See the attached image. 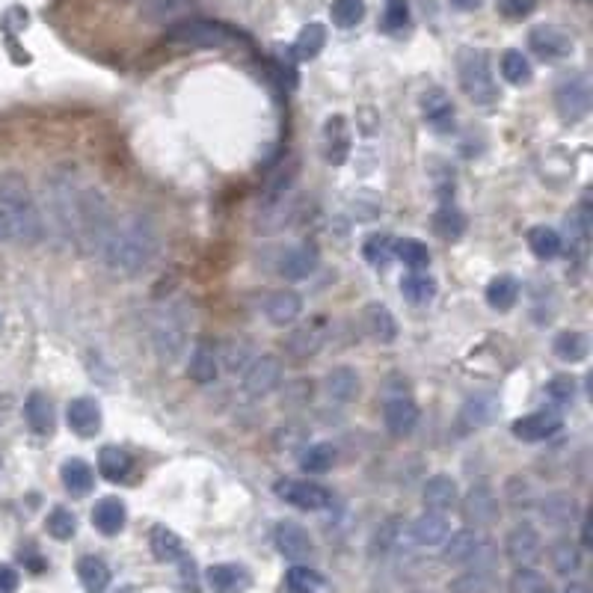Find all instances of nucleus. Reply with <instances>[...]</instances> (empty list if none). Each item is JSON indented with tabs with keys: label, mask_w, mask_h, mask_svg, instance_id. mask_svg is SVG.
<instances>
[{
	"label": "nucleus",
	"mask_w": 593,
	"mask_h": 593,
	"mask_svg": "<svg viewBox=\"0 0 593 593\" xmlns=\"http://www.w3.org/2000/svg\"><path fill=\"white\" fill-rule=\"evenodd\" d=\"M579 522H582V537H579V546H582V549H591L593 546L591 513H582V516H579Z\"/></svg>",
	"instance_id": "052dcab7"
},
{
	"label": "nucleus",
	"mask_w": 593,
	"mask_h": 593,
	"mask_svg": "<svg viewBox=\"0 0 593 593\" xmlns=\"http://www.w3.org/2000/svg\"><path fill=\"white\" fill-rule=\"evenodd\" d=\"M484 546V537L478 528H457L445 537L442 543V561L448 567H469L478 555V549Z\"/></svg>",
	"instance_id": "4468645a"
},
{
	"label": "nucleus",
	"mask_w": 593,
	"mask_h": 593,
	"mask_svg": "<svg viewBox=\"0 0 593 593\" xmlns=\"http://www.w3.org/2000/svg\"><path fill=\"white\" fill-rule=\"evenodd\" d=\"M561 427H564V419L558 410H537V413H528L510 424V433L522 442H543V439L555 436Z\"/></svg>",
	"instance_id": "2eb2a0df"
},
{
	"label": "nucleus",
	"mask_w": 593,
	"mask_h": 593,
	"mask_svg": "<svg viewBox=\"0 0 593 593\" xmlns=\"http://www.w3.org/2000/svg\"><path fill=\"white\" fill-rule=\"evenodd\" d=\"M217 374H220L217 350H214L208 341H196V347H193V353H190V362H187V377H190L193 383L208 386V383L217 380Z\"/></svg>",
	"instance_id": "c85d7f7f"
},
{
	"label": "nucleus",
	"mask_w": 593,
	"mask_h": 593,
	"mask_svg": "<svg viewBox=\"0 0 593 593\" xmlns=\"http://www.w3.org/2000/svg\"><path fill=\"white\" fill-rule=\"evenodd\" d=\"M273 490H276V496H279L285 505H291V508L324 510L333 505V493H330L327 487L309 481V478H282V481H276Z\"/></svg>",
	"instance_id": "6e6552de"
},
{
	"label": "nucleus",
	"mask_w": 593,
	"mask_h": 593,
	"mask_svg": "<svg viewBox=\"0 0 593 593\" xmlns=\"http://www.w3.org/2000/svg\"><path fill=\"white\" fill-rule=\"evenodd\" d=\"M537 9V0H499V12L510 21H522Z\"/></svg>",
	"instance_id": "13d9d810"
},
{
	"label": "nucleus",
	"mask_w": 593,
	"mask_h": 593,
	"mask_svg": "<svg viewBox=\"0 0 593 593\" xmlns=\"http://www.w3.org/2000/svg\"><path fill=\"white\" fill-rule=\"evenodd\" d=\"M505 496H508V505L513 510L531 508V487H528V481H522V478H510Z\"/></svg>",
	"instance_id": "4d7b16f0"
},
{
	"label": "nucleus",
	"mask_w": 593,
	"mask_h": 593,
	"mask_svg": "<svg viewBox=\"0 0 593 593\" xmlns=\"http://www.w3.org/2000/svg\"><path fill=\"white\" fill-rule=\"evenodd\" d=\"M558 593H591V588L585 582H579V579H570Z\"/></svg>",
	"instance_id": "e2e57ef3"
},
{
	"label": "nucleus",
	"mask_w": 593,
	"mask_h": 593,
	"mask_svg": "<svg viewBox=\"0 0 593 593\" xmlns=\"http://www.w3.org/2000/svg\"><path fill=\"white\" fill-rule=\"evenodd\" d=\"M333 463H336V448H333L330 442H315V445H309V448L300 454V466H303L309 475H324V472L333 469Z\"/></svg>",
	"instance_id": "a18cd8bd"
},
{
	"label": "nucleus",
	"mask_w": 593,
	"mask_h": 593,
	"mask_svg": "<svg viewBox=\"0 0 593 593\" xmlns=\"http://www.w3.org/2000/svg\"><path fill=\"white\" fill-rule=\"evenodd\" d=\"M98 469H101V475H104L107 481L119 484V481H125V478L131 475L134 463H131V454H128V451H122V448H116V445H107V448H101V454H98Z\"/></svg>",
	"instance_id": "f704fd0d"
},
{
	"label": "nucleus",
	"mask_w": 593,
	"mask_h": 593,
	"mask_svg": "<svg viewBox=\"0 0 593 593\" xmlns=\"http://www.w3.org/2000/svg\"><path fill=\"white\" fill-rule=\"evenodd\" d=\"M12 235H9V220H6V211H3V202H0V244H9Z\"/></svg>",
	"instance_id": "680f3d73"
},
{
	"label": "nucleus",
	"mask_w": 593,
	"mask_h": 593,
	"mask_svg": "<svg viewBox=\"0 0 593 593\" xmlns=\"http://www.w3.org/2000/svg\"><path fill=\"white\" fill-rule=\"evenodd\" d=\"M324 45H327V27L324 24H306L300 33H297V39H294V57L297 60H315L321 51H324Z\"/></svg>",
	"instance_id": "58836bf2"
},
{
	"label": "nucleus",
	"mask_w": 593,
	"mask_h": 593,
	"mask_svg": "<svg viewBox=\"0 0 593 593\" xmlns=\"http://www.w3.org/2000/svg\"><path fill=\"white\" fill-rule=\"evenodd\" d=\"M392 253L398 261H404L407 267H413V270H422L430 264V253H427V247H424L422 241H416V238H401V241H395L392 244Z\"/></svg>",
	"instance_id": "8fccbe9b"
},
{
	"label": "nucleus",
	"mask_w": 593,
	"mask_h": 593,
	"mask_svg": "<svg viewBox=\"0 0 593 593\" xmlns=\"http://www.w3.org/2000/svg\"><path fill=\"white\" fill-rule=\"evenodd\" d=\"M45 528H48V534L54 537V540H72L75 537V531H78V519H75V513L66 508H54L48 513V519H45Z\"/></svg>",
	"instance_id": "3c124183"
},
{
	"label": "nucleus",
	"mask_w": 593,
	"mask_h": 593,
	"mask_svg": "<svg viewBox=\"0 0 593 593\" xmlns=\"http://www.w3.org/2000/svg\"><path fill=\"white\" fill-rule=\"evenodd\" d=\"M508 593H552L546 576L534 567H513L508 579Z\"/></svg>",
	"instance_id": "49530a36"
},
{
	"label": "nucleus",
	"mask_w": 593,
	"mask_h": 593,
	"mask_svg": "<svg viewBox=\"0 0 593 593\" xmlns=\"http://www.w3.org/2000/svg\"><path fill=\"white\" fill-rule=\"evenodd\" d=\"M285 591L288 593H324L327 591V579L309 567V564H294L285 573Z\"/></svg>",
	"instance_id": "e433bc0d"
},
{
	"label": "nucleus",
	"mask_w": 593,
	"mask_h": 593,
	"mask_svg": "<svg viewBox=\"0 0 593 593\" xmlns=\"http://www.w3.org/2000/svg\"><path fill=\"white\" fill-rule=\"evenodd\" d=\"M401 294L413 303V306H424L436 297V279L430 273L413 270L401 279Z\"/></svg>",
	"instance_id": "79ce46f5"
},
{
	"label": "nucleus",
	"mask_w": 593,
	"mask_h": 593,
	"mask_svg": "<svg viewBox=\"0 0 593 593\" xmlns=\"http://www.w3.org/2000/svg\"><path fill=\"white\" fill-rule=\"evenodd\" d=\"M466 229V217L460 214V208L454 202H442L433 214V232L445 241H457Z\"/></svg>",
	"instance_id": "ea45409f"
},
{
	"label": "nucleus",
	"mask_w": 593,
	"mask_h": 593,
	"mask_svg": "<svg viewBox=\"0 0 593 593\" xmlns=\"http://www.w3.org/2000/svg\"><path fill=\"white\" fill-rule=\"evenodd\" d=\"M359 389H362L359 374H356L350 365H339V368H333V371L324 377V392H327V398L336 401V404H353V401L359 398Z\"/></svg>",
	"instance_id": "393cba45"
},
{
	"label": "nucleus",
	"mask_w": 593,
	"mask_h": 593,
	"mask_svg": "<svg viewBox=\"0 0 593 593\" xmlns=\"http://www.w3.org/2000/svg\"><path fill=\"white\" fill-rule=\"evenodd\" d=\"M66 422L78 436H95L101 430V407L92 398H75L66 407Z\"/></svg>",
	"instance_id": "cd10ccee"
},
{
	"label": "nucleus",
	"mask_w": 593,
	"mask_h": 593,
	"mask_svg": "<svg viewBox=\"0 0 593 593\" xmlns=\"http://www.w3.org/2000/svg\"><path fill=\"white\" fill-rule=\"evenodd\" d=\"M549 561H552V570L561 576V579H573L582 573L585 567V549L573 540V537H558L552 546H549Z\"/></svg>",
	"instance_id": "aec40b11"
},
{
	"label": "nucleus",
	"mask_w": 593,
	"mask_h": 593,
	"mask_svg": "<svg viewBox=\"0 0 593 593\" xmlns=\"http://www.w3.org/2000/svg\"><path fill=\"white\" fill-rule=\"evenodd\" d=\"M187 333H190V315L184 303H170L161 309V315L155 318L152 327V339H155V350L164 362H175L187 344Z\"/></svg>",
	"instance_id": "39448f33"
},
{
	"label": "nucleus",
	"mask_w": 593,
	"mask_h": 593,
	"mask_svg": "<svg viewBox=\"0 0 593 593\" xmlns=\"http://www.w3.org/2000/svg\"><path fill=\"white\" fill-rule=\"evenodd\" d=\"M149 546H152V555L164 564H175V561H184V543L181 537L170 531L167 525H155L152 534H149Z\"/></svg>",
	"instance_id": "2f4dec72"
},
{
	"label": "nucleus",
	"mask_w": 593,
	"mask_h": 593,
	"mask_svg": "<svg viewBox=\"0 0 593 593\" xmlns=\"http://www.w3.org/2000/svg\"><path fill=\"white\" fill-rule=\"evenodd\" d=\"M561 235L555 232V229H549V226H534L531 232H528V247H531V253L537 255V258H543V261H549V258H555V255L561 253Z\"/></svg>",
	"instance_id": "de8ad7c7"
},
{
	"label": "nucleus",
	"mask_w": 593,
	"mask_h": 593,
	"mask_svg": "<svg viewBox=\"0 0 593 593\" xmlns=\"http://www.w3.org/2000/svg\"><path fill=\"white\" fill-rule=\"evenodd\" d=\"M528 48L546 60V63H558V60H567L573 54V36L555 24H540L528 33Z\"/></svg>",
	"instance_id": "f8f14e48"
},
{
	"label": "nucleus",
	"mask_w": 593,
	"mask_h": 593,
	"mask_svg": "<svg viewBox=\"0 0 593 593\" xmlns=\"http://www.w3.org/2000/svg\"><path fill=\"white\" fill-rule=\"evenodd\" d=\"M496 585V573L487 567H466L457 579H451L448 591L451 593H490Z\"/></svg>",
	"instance_id": "a19ab883"
},
{
	"label": "nucleus",
	"mask_w": 593,
	"mask_h": 593,
	"mask_svg": "<svg viewBox=\"0 0 593 593\" xmlns=\"http://www.w3.org/2000/svg\"><path fill=\"white\" fill-rule=\"evenodd\" d=\"M457 78L466 98L478 107H493L499 101V86L493 78L490 54L484 48H460L457 54Z\"/></svg>",
	"instance_id": "7ed1b4c3"
},
{
	"label": "nucleus",
	"mask_w": 593,
	"mask_h": 593,
	"mask_svg": "<svg viewBox=\"0 0 593 593\" xmlns=\"http://www.w3.org/2000/svg\"><path fill=\"white\" fill-rule=\"evenodd\" d=\"M330 15L336 27H356L365 18V0H333Z\"/></svg>",
	"instance_id": "603ef678"
},
{
	"label": "nucleus",
	"mask_w": 593,
	"mask_h": 593,
	"mask_svg": "<svg viewBox=\"0 0 593 593\" xmlns=\"http://www.w3.org/2000/svg\"><path fill=\"white\" fill-rule=\"evenodd\" d=\"M422 113L436 131H448L454 125V104H451V98L442 89H427L424 92Z\"/></svg>",
	"instance_id": "c756f323"
},
{
	"label": "nucleus",
	"mask_w": 593,
	"mask_h": 593,
	"mask_svg": "<svg viewBox=\"0 0 593 593\" xmlns=\"http://www.w3.org/2000/svg\"><path fill=\"white\" fill-rule=\"evenodd\" d=\"M205 582L214 593H244L253 585V576L244 564H214L205 570Z\"/></svg>",
	"instance_id": "6ab92c4d"
},
{
	"label": "nucleus",
	"mask_w": 593,
	"mask_h": 593,
	"mask_svg": "<svg viewBox=\"0 0 593 593\" xmlns=\"http://www.w3.org/2000/svg\"><path fill=\"white\" fill-rule=\"evenodd\" d=\"M119 593H131V588H122V591H119Z\"/></svg>",
	"instance_id": "69168bd1"
},
{
	"label": "nucleus",
	"mask_w": 593,
	"mask_h": 593,
	"mask_svg": "<svg viewBox=\"0 0 593 593\" xmlns=\"http://www.w3.org/2000/svg\"><path fill=\"white\" fill-rule=\"evenodd\" d=\"M303 312V300L297 291H273L264 303V315L273 327H288L300 318Z\"/></svg>",
	"instance_id": "b1692460"
},
{
	"label": "nucleus",
	"mask_w": 593,
	"mask_h": 593,
	"mask_svg": "<svg viewBox=\"0 0 593 593\" xmlns=\"http://www.w3.org/2000/svg\"><path fill=\"white\" fill-rule=\"evenodd\" d=\"M588 350H591V341L585 333H576V330H567V333H561V336H555L552 341V353L561 359V362H582L585 356H588Z\"/></svg>",
	"instance_id": "37998d69"
},
{
	"label": "nucleus",
	"mask_w": 593,
	"mask_h": 593,
	"mask_svg": "<svg viewBox=\"0 0 593 593\" xmlns=\"http://www.w3.org/2000/svg\"><path fill=\"white\" fill-rule=\"evenodd\" d=\"M244 392L250 398H264L270 395L279 383H282V359L273 353H261L250 359V365L244 368Z\"/></svg>",
	"instance_id": "9b49d317"
},
{
	"label": "nucleus",
	"mask_w": 593,
	"mask_h": 593,
	"mask_svg": "<svg viewBox=\"0 0 593 593\" xmlns=\"http://www.w3.org/2000/svg\"><path fill=\"white\" fill-rule=\"evenodd\" d=\"M407 540V525L401 516H389L377 525L374 537H371V555L374 558H386L392 552H398Z\"/></svg>",
	"instance_id": "a878e982"
},
{
	"label": "nucleus",
	"mask_w": 593,
	"mask_h": 593,
	"mask_svg": "<svg viewBox=\"0 0 593 593\" xmlns=\"http://www.w3.org/2000/svg\"><path fill=\"white\" fill-rule=\"evenodd\" d=\"M593 89L588 75H573L555 86V107L564 122H582L591 113Z\"/></svg>",
	"instance_id": "0eeeda50"
},
{
	"label": "nucleus",
	"mask_w": 593,
	"mask_h": 593,
	"mask_svg": "<svg viewBox=\"0 0 593 593\" xmlns=\"http://www.w3.org/2000/svg\"><path fill=\"white\" fill-rule=\"evenodd\" d=\"M496 416H499V401L493 395H472L463 404V410H460V422H463V427H469V430L487 427Z\"/></svg>",
	"instance_id": "7c9ffc66"
},
{
	"label": "nucleus",
	"mask_w": 593,
	"mask_h": 593,
	"mask_svg": "<svg viewBox=\"0 0 593 593\" xmlns=\"http://www.w3.org/2000/svg\"><path fill=\"white\" fill-rule=\"evenodd\" d=\"M324 158L333 167H341L350 158V128L344 116H330L324 125Z\"/></svg>",
	"instance_id": "5701e85b"
},
{
	"label": "nucleus",
	"mask_w": 593,
	"mask_h": 593,
	"mask_svg": "<svg viewBox=\"0 0 593 593\" xmlns=\"http://www.w3.org/2000/svg\"><path fill=\"white\" fill-rule=\"evenodd\" d=\"M531 63H528V57L522 54V51H505L502 54V78L513 86H525L531 81Z\"/></svg>",
	"instance_id": "09e8293b"
},
{
	"label": "nucleus",
	"mask_w": 593,
	"mask_h": 593,
	"mask_svg": "<svg viewBox=\"0 0 593 593\" xmlns=\"http://www.w3.org/2000/svg\"><path fill=\"white\" fill-rule=\"evenodd\" d=\"M365 327L377 341H392L398 336V324H395L392 312L383 303H371L365 309Z\"/></svg>",
	"instance_id": "c03bdc74"
},
{
	"label": "nucleus",
	"mask_w": 593,
	"mask_h": 593,
	"mask_svg": "<svg viewBox=\"0 0 593 593\" xmlns=\"http://www.w3.org/2000/svg\"><path fill=\"white\" fill-rule=\"evenodd\" d=\"M24 419H27L33 433L48 436V433L54 430V407H51L48 395L33 392V395L27 398V404H24Z\"/></svg>",
	"instance_id": "473e14b6"
},
{
	"label": "nucleus",
	"mask_w": 593,
	"mask_h": 593,
	"mask_svg": "<svg viewBox=\"0 0 593 593\" xmlns=\"http://www.w3.org/2000/svg\"><path fill=\"white\" fill-rule=\"evenodd\" d=\"M78 582L86 593H104L110 585V567L98 555H84L78 561Z\"/></svg>",
	"instance_id": "c9c22d12"
},
{
	"label": "nucleus",
	"mask_w": 593,
	"mask_h": 593,
	"mask_svg": "<svg viewBox=\"0 0 593 593\" xmlns=\"http://www.w3.org/2000/svg\"><path fill=\"white\" fill-rule=\"evenodd\" d=\"M540 519L546 522V528H555V531H567L573 522H579L582 508L573 496L567 493H549L540 505H537Z\"/></svg>",
	"instance_id": "f3484780"
},
{
	"label": "nucleus",
	"mask_w": 593,
	"mask_h": 593,
	"mask_svg": "<svg viewBox=\"0 0 593 593\" xmlns=\"http://www.w3.org/2000/svg\"><path fill=\"white\" fill-rule=\"evenodd\" d=\"M324 341H327V324H324V318H315L309 324H300L288 336V353L297 359H309L324 347Z\"/></svg>",
	"instance_id": "412c9836"
},
{
	"label": "nucleus",
	"mask_w": 593,
	"mask_h": 593,
	"mask_svg": "<svg viewBox=\"0 0 593 593\" xmlns=\"http://www.w3.org/2000/svg\"><path fill=\"white\" fill-rule=\"evenodd\" d=\"M392 238L389 235H371L365 244H362V255H365V261L368 264H374V267H386L392 258H395V253H392Z\"/></svg>",
	"instance_id": "864d4df0"
},
{
	"label": "nucleus",
	"mask_w": 593,
	"mask_h": 593,
	"mask_svg": "<svg viewBox=\"0 0 593 593\" xmlns=\"http://www.w3.org/2000/svg\"><path fill=\"white\" fill-rule=\"evenodd\" d=\"M546 395L558 407H570L576 401V380L570 374H558L546 383Z\"/></svg>",
	"instance_id": "5fc2aeb1"
},
{
	"label": "nucleus",
	"mask_w": 593,
	"mask_h": 593,
	"mask_svg": "<svg viewBox=\"0 0 593 593\" xmlns=\"http://www.w3.org/2000/svg\"><path fill=\"white\" fill-rule=\"evenodd\" d=\"M448 534H451V522L445 519V513H433V510H424L422 516L407 528L410 543L419 546V549H436V546H442Z\"/></svg>",
	"instance_id": "dca6fc26"
},
{
	"label": "nucleus",
	"mask_w": 593,
	"mask_h": 593,
	"mask_svg": "<svg viewBox=\"0 0 593 593\" xmlns=\"http://www.w3.org/2000/svg\"><path fill=\"white\" fill-rule=\"evenodd\" d=\"M158 229L146 214H128L119 223L113 220L110 235L101 244V261L116 276H137L143 273L158 255Z\"/></svg>",
	"instance_id": "f257e3e1"
},
{
	"label": "nucleus",
	"mask_w": 593,
	"mask_h": 593,
	"mask_svg": "<svg viewBox=\"0 0 593 593\" xmlns=\"http://www.w3.org/2000/svg\"><path fill=\"white\" fill-rule=\"evenodd\" d=\"M407 21H410V6H407V0H389V3H386V12H383V27L395 33V30H404Z\"/></svg>",
	"instance_id": "6e6d98bb"
},
{
	"label": "nucleus",
	"mask_w": 593,
	"mask_h": 593,
	"mask_svg": "<svg viewBox=\"0 0 593 593\" xmlns=\"http://www.w3.org/2000/svg\"><path fill=\"white\" fill-rule=\"evenodd\" d=\"M60 478H63V487H66L72 496H86V493L92 490V484H95L92 466H89L86 460H81V457L66 460L63 469H60Z\"/></svg>",
	"instance_id": "72a5a7b5"
},
{
	"label": "nucleus",
	"mask_w": 593,
	"mask_h": 593,
	"mask_svg": "<svg viewBox=\"0 0 593 593\" xmlns=\"http://www.w3.org/2000/svg\"><path fill=\"white\" fill-rule=\"evenodd\" d=\"M516 300H519V279H516V276L502 273V276H496V279L487 285V303H490V309H496V312H510V309L516 306Z\"/></svg>",
	"instance_id": "4c0bfd02"
},
{
	"label": "nucleus",
	"mask_w": 593,
	"mask_h": 593,
	"mask_svg": "<svg viewBox=\"0 0 593 593\" xmlns=\"http://www.w3.org/2000/svg\"><path fill=\"white\" fill-rule=\"evenodd\" d=\"M383 424L398 439L410 436L419 424V407H416L413 395L404 386H395V380L389 383V389L383 395Z\"/></svg>",
	"instance_id": "423d86ee"
},
{
	"label": "nucleus",
	"mask_w": 593,
	"mask_h": 593,
	"mask_svg": "<svg viewBox=\"0 0 593 593\" xmlns=\"http://www.w3.org/2000/svg\"><path fill=\"white\" fill-rule=\"evenodd\" d=\"M21 576L12 564H0V593H18Z\"/></svg>",
	"instance_id": "bf43d9fd"
},
{
	"label": "nucleus",
	"mask_w": 593,
	"mask_h": 593,
	"mask_svg": "<svg viewBox=\"0 0 593 593\" xmlns=\"http://www.w3.org/2000/svg\"><path fill=\"white\" fill-rule=\"evenodd\" d=\"M273 543H276L279 555L285 561H294V564L312 561V555H315V543H312L309 531L297 522H288V519L273 528Z\"/></svg>",
	"instance_id": "ddd939ff"
},
{
	"label": "nucleus",
	"mask_w": 593,
	"mask_h": 593,
	"mask_svg": "<svg viewBox=\"0 0 593 593\" xmlns=\"http://www.w3.org/2000/svg\"><path fill=\"white\" fill-rule=\"evenodd\" d=\"M543 555V537L531 522L513 525L505 537V558L513 567H534L537 558Z\"/></svg>",
	"instance_id": "9d476101"
},
{
	"label": "nucleus",
	"mask_w": 593,
	"mask_h": 593,
	"mask_svg": "<svg viewBox=\"0 0 593 593\" xmlns=\"http://www.w3.org/2000/svg\"><path fill=\"white\" fill-rule=\"evenodd\" d=\"M318 261H321V255H318L315 244H300V247L288 250L285 258L279 261V273L291 282H303L318 270Z\"/></svg>",
	"instance_id": "4be33fe9"
},
{
	"label": "nucleus",
	"mask_w": 593,
	"mask_h": 593,
	"mask_svg": "<svg viewBox=\"0 0 593 593\" xmlns=\"http://www.w3.org/2000/svg\"><path fill=\"white\" fill-rule=\"evenodd\" d=\"M457 505H460V513H463V519H466L469 528H478L481 531V528H490L499 519V496L484 481L472 484Z\"/></svg>",
	"instance_id": "1a4fd4ad"
},
{
	"label": "nucleus",
	"mask_w": 593,
	"mask_h": 593,
	"mask_svg": "<svg viewBox=\"0 0 593 593\" xmlns=\"http://www.w3.org/2000/svg\"><path fill=\"white\" fill-rule=\"evenodd\" d=\"M460 502V487L454 478L448 475H433L427 478L422 487V505L424 510H433V513H448V510L457 508Z\"/></svg>",
	"instance_id": "a211bd4d"
},
{
	"label": "nucleus",
	"mask_w": 593,
	"mask_h": 593,
	"mask_svg": "<svg viewBox=\"0 0 593 593\" xmlns=\"http://www.w3.org/2000/svg\"><path fill=\"white\" fill-rule=\"evenodd\" d=\"M0 202L9 220V235L12 244H39L45 235V223H42V211L30 193V187L24 184L21 175H3L0 178Z\"/></svg>",
	"instance_id": "f03ea898"
},
{
	"label": "nucleus",
	"mask_w": 593,
	"mask_h": 593,
	"mask_svg": "<svg viewBox=\"0 0 593 593\" xmlns=\"http://www.w3.org/2000/svg\"><path fill=\"white\" fill-rule=\"evenodd\" d=\"M125 522H128V508H125L122 499L107 496V499L95 502V508H92V525H95L104 537H116V534L125 528Z\"/></svg>",
	"instance_id": "bb28decb"
},
{
	"label": "nucleus",
	"mask_w": 593,
	"mask_h": 593,
	"mask_svg": "<svg viewBox=\"0 0 593 593\" xmlns=\"http://www.w3.org/2000/svg\"><path fill=\"white\" fill-rule=\"evenodd\" d=\"M167 42L184 45V48H229V45L241 42V36H238V30H232L220 21L187 18V21L167 27Z\"/></svg>",
	"instance_id": "20e7f679"
},
{
	"label": "nucleus",
	"mask_w": 593,
	"mask_h": 593,
	"mask_svg": "<svg viewBox=\"0 0 593 593\" xmlns=\"http://www.w3.org/2000/svg\"><path fill=\"white\" fill-rule=\"evenodd\" d=\"M484 0H451V6L454 9H463V12H469V9H478Z\"/></svg>",
	"instance_id": "0e129e2a"
}]
</instances>
